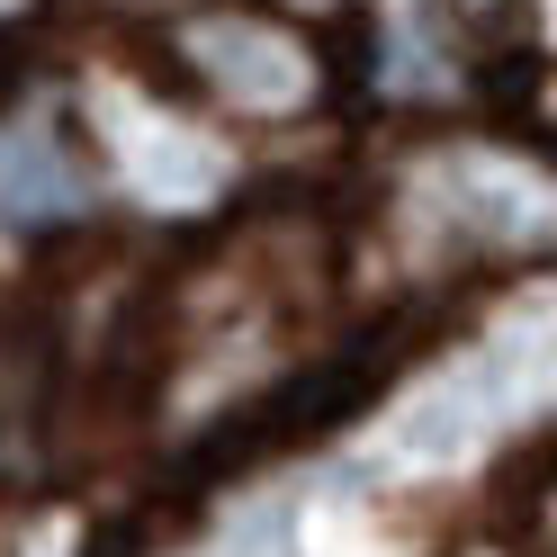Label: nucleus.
Segmentation results:
<instances>
[{
	"instance_id": "f257e3e1",
	"label": "nucleus",
	"mask_w": 557,
	"mask_h": 557,
	"mask_svg": "<svg viewBox=\"0 0 557 557\" xmlns=\"http://www.w3.org/2000/svg\"><path fill=\"white\" fill-rule=\"evenodd\" d=\"M171 54H181L225 109H243V117H297L306 99L324 90L315 46H306L297 27H278V18H252V10H198V18H181L171 27Z\"/></svg>"
},
{
	"instance_id": "f03ea898",
	"label": "nucleus",
	"mask_w": 557,
	"mask_h": 557,
	"mask_svg": "<svg viewBox=\"0 0 557 557\" xmlns=\"http://www.w3.org/2000/svg\"><path fill=\"white\" fill-rule=\"evenodd\" d=\"M82 207V162L54 145L46 126H10L0 135V216L10 225H54Z\"/></svg>"
},
{
	"instance_id": "7ed1b4c3",
	"label": "nucleus",
	"mask_w": 557,
	"mask_h": 557,
	"mask_svg": "<svg viewBox=\"0 0 557 557\" xmlns=\"http://www.w3.org/2000/svg\"><path fill=\"white\" fill-rule=\"evenodd\" d=\"M117 126H126V171H135V189H145V198H171V207H181V198H207V189H216V153H207V135H189L181 117H162V109H126V99H117Z\"/></svg>"
},
{
	"instance_id": "20e7f679",
	"label": "nucleus",
	"mask_w": 557,
	"mask_h": 557,
	"mask_svg": "<svg viewBox=\"0 0 557 557\" xmlns=\"http://www.w3.org/2000/svg\"><path fill=\"white\" fill-rule=\"evenodd\" d=\"M449 207H459L468 225L485 234H548V189L531 181V171H512V162H468V171H449Z\"/></svg>"
},
{
	"instance_id": "39448f33",
	"label": "nucleus",
	"mask_w": 557,
	"mask_h": 557,
	"mask_svg": "<svg viewBox=\"0 0 557 557\" xmlns=\"http://www.w3.org/2000/svg\"><path fill=\"white\" fill-rule=\"evenodd\" d=\"M288 531H297L288 504H261V512H243V521H234V531L207 548V557H288Z\"/></svg>"
}]
</instances>
